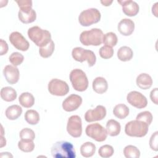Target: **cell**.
I'll use <instances>...</instances> for the list:
<instances>
[{
  "label": "cell",
  "mask_w": 158,
  "mask_h": 158,
  "mask_svg": "<svg viewBox=\"0 0 158 158\" xmlns=\"http://www.w3.org/2000/svg\"><path fill=\"white\" fill-rule=\"evenodd\" d=\"M51 154L54 158H75L76 152L73 145L68 141H59L51 148Z\"/></svg>",
  "instance_id": "obj_1"
},
{
  "label": "cell",
  "mask_w": 158,
  "mask_h": 158,
  "mask_svg": "<svg viewBox=\"0 0 158 158\" xmlns=\"http://www.w3.org/2000/svg\"><path fill=\"white\" fill-rule=\"evenodd\" d=\"M27 33L28 38L40 48L45 46L52 40L51 33L38 26L30 28Z\"/></svg>",
  "instance_id": "obj_2"
},
{
  "label": "cell",
  "mask_w": 158,
  "mask_h": 158,
  "mask_svg": "<svg viewBox=\"0 0 158 158\" xmlns=\"http://www.w3.org/2000/svg\"><path fill=\"white\" fill-rule=\"evenodd\" d=\"M104 34L99 28H94L83 31L80 36V42L85 46H99L102 44Z\"/></svg>",
  "instance_id": "obj_3"
},
{
  "label": "cell",
  "mask_w": 158,
  "mask_h": 158,
  "mask_svg": "<svg viewBox=\"0 0 158 158\" xmlns=\"http://www.w3.org/2000/svg\"><path fill=\"white\" fill-rule=\"evenodd\" d=\"M148 125L141 120H131L128 122L125 127L127 135L132 137H143L148 133Z\"/></svg>",
  "instance_id": "obj_4"
},
{
  "label": "cell",
  "mask_w": 158,
  "mask_h": 158,
  "mask_svg": "<svg viewBox=\"0 0 158 158\" xmlns=\"http://www.w3.org/2000/svg\"><path fill=\"white\" fill-rule=\"evenodd\" d=\"M70 80L73 88L78 91H84L88 86V80L85 73L81 69H75L70 73Z\"/></svg>",
  "instance_id": "obj_5"
},
{
  "label": "cell",
  "mask_w": 158,
  "mask_h": 158,
  "mask_svg": "<svg viewBox=\"0 0 158 158\" xmlns=\"http://www.w3.org/2000/svg\"><path fill=\"white\" fill-rule=\"evenodd\" d=\"M101 13L96 8H89L83 10L79 15L78 22L81 26L88 27L98 23L101 19Z\"/></svg>",
  "instance_id": "obj_6"
},
{
  "label": "cell",
  "mask_w": 158,
  "mask_h": 158,
  "mask_svg": "<svg viewBox=\"0 0 158 158\" xmlns=\"http://www.w3.org/2000/svg\"><path fill=\"white\" fill-rule=\"evenodd\" d=\"M72 56L76 61L83 62L86 60L89 67H92L96 64V57L94 53L91 50L85 49L80 47H76L72 49Z\"/></svg>",
  "instance_id": "obj_7"
},
{
  "label": "cell",
  "mask_w": 158,
  "mask_h": 158,
  "mask_svg": "<svg viewBox=\"0 0 158 158\" xmlns=\"http://www.w3.org/2000/svg\"><path fill=\"white\" fill-rule=\"evenodd\" d=\"M86 135L98 142H102L107 138L106 129L99 123H95L88 125L85 130Z\"/></svg>",
  "instance_id": "obj_8"
},
{
  "label": "cell",
  "mask_w": 158,
  "mask_h": 158,
  "mask_svg": "<svg viewBox=\"0 0 158 158\" xmlns=\"http://www.w3.org/2000/svg\"><path fill=\"white\" fill-rule=\"evenodd\" d=\"M48 91L52 95L63 96L69 93V86L65 81L53 78L48 83Z\"/></svg>",
  "instance_id": "obj_9"
},
{
  "label": "cell",
  "mask_w": 158,
  "mask_h": 158,
  "mask_svg": "<svg viewBox=\"0 0 158 158\" xmlns=\"http://www.w3.org/2000/svg\"><path fill=\"white\" fill-rule=\"evenodd\" d=\"M67 131L73 138H78L82 133L81 119L78 115H72L68 119Z\"/></svg>",
  "instance_id": "obj_10"
},
{
  "label": "cell",
  "mask_w": 158,
  "mask_h": 158,
  "mask_svg": "<svg viewBox=\"0 0 158 158\" xmlns=\"http://www.w3.org/2000/svg\"><path fill=\"white\" fill-rule=\"evenodd\" d=\"M127 100L129 104L138 109L144 108L148 104L146 98L142 93L136 91L130 92L127 94Z\"/></svg>",
  "instance_id": "obj_11"
},
{
  "label": "cell",
  "mask_w": 158,
  "mask_h": 158,
  "mask_svg": "<svg viewBox=\"0 0 158 158\" xmlns=\"http://www.w3.org/2000/svg\"><path fill=\"white\" fill-rule=\"evenodd\" d=\"M11 44L18 50L26 51L28 49L30 44L25 37L18 31H14L10 33L9 37Z\"/></svg>",
  "instance_id": "obj_12"
},
{
  "label": "cell",
  "mask_w": 158,
  "mask_h": 158,
  "mask_svg": "<svg viewBox=\"0 0 158 158\" xmlns=\"http://www.w3.org/2000/svg\"><path fill=\"white\" fill-rule=\"evenodd\" d=\"M106 115V107L98 105L94 109L88 110L85 114V119L87 122H92L102 120Z\"/></svg>",
  "instance_id": "obj_13"
},
{
  "label": "cell",
  "mask_w": 158,
  "mask_h": 158,
  "mask_svg": "<svg viewBox=\"0 0 158 158\" xmlns=\"http://www.w3.org/2000/svg\"><path fill=\"white\" fill-rule=\"evenodd\" d=\"M82 103V98L80 96L72 94L66 98L62 102V107L67 112H72L77 110Z\"/></svg>",
  "instance_id": "obj_14"
},
{
  "label": "cell",
  "mask_w": 158,
  "mask_h": 158,
  "mask_svg": "<svg viewBox=\"0 0 158 158\" xmlns=\"http://www.w3.org/2000/svg\"><path fill=\"white\" fill-rule=\"evenodd\" d=\"M117 2L122 6L123 13L127 16H135L139 12V6L136 2L133 1L123 0L117 1Z\"/></svg>",
  "instance_id": "obj_15"
},
{
  "label": "cell",
  "mask_w": 158,
  "mask_h": 158,
  "mask_svg": "<svg viewBox=\"0 0 158 158\" xmlns=\"http://www.w3.org/2000/svg\"><path fill=\"white\" fill-rule=\"evenodd\" d=\"M3 74L6 81L11 85L15 84L19 81V70L15 66L11 65H6L3 70Z\"/></svg>",
  "instance_id": "obj_16"
},
{
  "label": "cell",
  "mask_w": 158,
  "mask_h": 158,
  "mask_svg": "<svg viewBox=\"0 0 158 158\" xmlns=\"http://www.w3.org/2000/svg\"><path fill=\"white\" fill-rule=\"evenodd\" d=\"M18 17L20 21L22 23H30L36 20V14L32 7L20 8L18 13Z\"/></svg>",
  "instance_id": "obj_17"
},
{
  "label": "cell",
  "mask_w": 158,
  "mask_h": 158,
  "mask_svg": "<svg viewBox=\"0 0 158 158\" xmlns=\"http://www.w3.org/2000/svg\"><path fill=\"white\" fill-rule=\"evenodd\" d=\"M117 28L118 31L122 35L130 36L134 31L135 23L130 19H123L119 22Z\"/></svg>",
  "instance_id": "obj_18"
},
{
  "label": "cell",
  "mask_w": 158,
  "mask_h": 158,
  "mask_svg": "<svg viewBox=\"0 0 158 158\" xmlns=\"http://www.w3.org/2000/svg\"><path fill=\"white\" fill-rule=\"evenodd\" d=\"M136 83L139 88L142 89H148L152 85V79L149 74L142 73L136 77Z\"/></svg>",
  "instance_id": "obj_19"
},
{
  "label": "cell",
  "mask_w": 158,
  "mask_h": 158,
  "mask_svg": "<svg viewBox=\"0 0 158 158\" xmlns=\"http://www.w3.org/2000/svg\"><path fill=\"white\" fill-rule=\"evenodd\" d=\"M92 86L93 90L98 94H102L105 93L108 88L107 81L104 78L101 77H96L93 80Z\"/></svg>",
  "instance_id": "obj_20"
},
{
  "label": "cell",
  "mask_w": 158,
  "mask_h": 158,
  "mask_svg": "<svg viewBox=\"0 0 158 158\" xmlns=\"http://www.w3.org/2000/svg\"><path fill=\"white\" fill-rule=\"evenodd\" d=\"M121 130V126L119 122L114 119L109 120L106 123V131L107 135L110 136H117Z\"/></svg>",
  "instance_id": "obj_21"
},
{
  "label": "cell",
  "mask_w": 158,
  "mask_h": 158,
  "mask_svg": "<svg viewBox=\"0 0 158 158\" xmlns=\"http://www.w3.org/2000/svg\"><path fill=\"white\" fill-rule=\"evenodd\" d=\"M22 113V109L19 105H12L9 106L5 112L6 117L11 120H16L18 118Z\"/></svg>",
  "instance_id": "obj_22"
},
{
  "label": "cell",
  "mask_w": 158,
  "mask_h": 158,
  "mask_svg": "<svg viewBox=\"0 0 158 158\" xmlns=\"http://www.w3.org/2000/svg\"><path fill=\"white\" fill-rule=\"evenodd\" d=\"M17 96V94L16 91L12 87L6 86L1 89V98L5 101H13L16 99Z\"/></svg>",
  "instance_id": "obj_23"
},
{
  "label": "cell",
  "mask_w": 158,
  "mask_h": 158,
  "mask_svg": "<svg viewBox=\"0 0 158 158\" xmlns=\"http://www.w3.org/2000/svg\"><path fill=\"white\" fill-rule=\"evenodd\" d=\"M133 56L132 49L128 46H122L117 51V57L121 61L130 60Z\"/></svg>",
  "instance_id": "obj_24"
},
{
  "label": "cell",
  "mask_w": 158,
  "mask_h": 158,
  "mask_svg": "<svg viewBox=\"0 0 158 158\" xmlns=\"http://www.w3.org/2000/svg\"><path fill=\"white\" fill-rule=\"evenodd\" d=\"M19 101L22 106L26 108H30L33 106L35 103V98L32 94L25 92L20 95Z\"/></svg>",
  "instance_id": "obj_25"
},
{
  "label": "cell",
  "mask_w": 158,
  "mask_h": 158,
  "mask_svg": "<svg viewBox=\"0 0 158 158\" xmlns=\"http://www.w3.org/2000/svg\"><path fill=\"white\" fill-rule=\"evenodd\" d=\"M96 151V146L91 142H86L80 147V153L85 157L93 156Z\"/></svg>",
  "instance_id": "obj_26"
},
{
  "label": "cell",
  "mask_w": 158,
  "mask_h": 158,
  "mask_svg": "<svg viewBox=\"0 0 158 158\" xmlns=\"http://www.w3.org/2000/svg\"><path fill=\"white\" fill-rule=\"evenodd\" d=\"M113 114L116 117L120 119H123L128 115L129 108L124 104H118L114 107Z\"/></svg>",
  "instance_id": "obj_27"
},
{
  "label": "cell",
  "mask_w": 158,
  "mask_h": 158,
  "mask_svg": "<svg viewBox=\"0 0 158 158\" xmlns=\"http://www.w3.org/2000/svg\"><path fill=\"white\" fill-rule=\"evenodd\" d=\"M25 119L27 123L30 125H36L40 121V115L37 111L33 109L28 110L24 115Z\"/></svg>",
  "instance_id": "obj_28"
},
{
  "label": "cell",
  "mask_w": 158,
  "mask_h": 158,
  "mask_svg": "<svg viewBox=\"0 0 158 158\" xmlns=\"http://www.w3.org/2000/svg\"><path fill=\"white\" fill-rule=\"evenodd\" d=\"M55 48L54 43L52 40H51L47 45L44 47L40 48L39 53L40 55L43 58L49 57L53 53Z\"/></svg>",
  "instance_id": "obj_29"
},
{
  "label": "cell",
  "mask_w": 158,
  "mask_h": 158,
  "mask_svg": "<svg viewBox=\"0 0 158 158\" xmlns=\"http://www.w3.org/2000/svg\"><path fill=\"white\" fill-rule=\"evenodd\" d=\"M123 154L127 158H138L140 156V151L136 146L128 145L123 149Z\"/></svg>",
  "instance_id": "obj_30"
},
{
  "label": "cell",
  "mask_w": 158,
  "mask_h": 158,
  "mask_svg": "<svg viewBox=\"0 0 158 158\" xmlns=\"http://www.w3.org/2000/svg\"><path fill=\"white\" fill-rule=\"evenodd\" d=\"M19 148L25 152H30L33 151L35 148V144L33 140L21 139L18 143Z\"/></svg>",
  "instance_id": "obj_31"
},
{
  "label": "cell",
  "mask_w": 158,
  "mask_h": 158,
  "mask_svg": "<svg viewBox=\"0 0 158 158\" xmlns=\"http://www.w3.org/2000/svg\"><path fill=\"white\" fill-rule=\"evenodd\" d=\"M117 41L118 39L115 33L113 32H108L104 35L102 43L106 44V46L112 47L117 44Z\"/></svg>",
  "instance_id": "obj_32"
},
{
  "label": "cell",
  "mask_w": 158,
  "mask_h": 158,
  "mask_svg": "<svg viewBox=\"0 0 158 158\" xmlns=\"http://www.w3.org/2000/svg\"><path fill=\"white\" fill-rule=\"evenodd\" d=\"M114 152V148L112 146L105 144L100 147L98 151L99 155L104 158H108L111 157Z\"/></svg>",
  "instance_id": "obj_33"
},
{
  "label": "cell",
  "mask_w": 158,
  "mask_h": 158,
  "mask_svg": "<svg viewBox=\"0 0 158 158\" xmlns=\"http://www.w3.org/2000/svg\"><path fill=\"white\" fill-rule=\"evenodd\" d=\"M10 62L15 67L20 65L24 59L23 56L18 52H14L9 57Z\"/></svg>",
  "instance_id": "obj_34"
},
{
  "label": "cell",
  "mask_w": 158,
  "mask_h": 158,
  "mask_svg": "<svg viewBox=\"0 0 158 158\" xmlns=\"http://www.w3.org/2000/svg\"><path fill=\"white\" fill-rule=\"evenodd\" d=\"M136 120H141L149 125L152 121V115L149 111H143L139 113L136 116Z\"/></svg>",
  "instance_id": "obj_35"
},
{
  "label": "cell",
  "mask_w": 158,
  "mask_h": 158,
  "mask_svg": "<svg viewBox=\"0 0 158 158\" xmlns=\"http://www.w3.org/2000/svg\"><path fill=\"white\" fill-rule=\"evenodd\" d=\"M20 138L21 139H28V140H33L35 138V132L30 128H25L22 129L19 133Z\"/></svg>",
  "instance_id": "obj_36"
},
{
  "label": "cell",
  "mask_w": 158,
  "mask_h": 158,
  "mask_svg": "<svg viewBox=\"0 0 158 158\" xmlns=\"http://www.w3.org/2000/svg\"><path fill=\"white\" fill-rule=\"evenodd\" d=\"M113 54L114 49L112 48V47L105 45L101 47L99 49V55L102 59H110L113 56Z\"/></svg>",
  "instance_id": "obj_37"
},
{
  "label": "cell",
  "mask_w": 158,
  "mask_h": 158,
  "mask_svg": "<svg viewBox=\"0 0 158 158\" xmlns=\"http://www.w3.org/2000/svg\"><path fill=\"white\" fill-rule=\"evenodd\" d=\"M158 132L155 131L149 139V146L151 149L157 151L158 150Z\"/></svg>",
  "instance_id": "obj_38"
},
{
  "label": "cell",
  "mask_w": 158,
  "mask_h": 158,
  "mask_svg": "<svg viewBox=\"0 0 158 158\" xmlns=\"http://www.w3.org/2000/svg\"><path fill=\"white\" fill-rule=\"evenodd\" d=\"M19 8L32 7V1L30 0H20L16 1Z\"/></svg>",
  "instance_id": "obj_39"
},
{
  "label": "cell",
  "mask_w": 158,
  "mask_h": 158,
  "mask_svg": "<svg viewBox=\"0 0 158 158\" xmlns=\"http://www.w3.org/2000/svg\"><path fill=\"white\" fill-rule=\"evenodd\" d=\"M158 89L157 88H155L153 89L150 93V98L151 101L155 104H158Z\"/></svg>",
  "instance_id": "obj_40"
},
{
  "label": "cell",
  "mask_w": 158,
  "mask_h": 158,
  "mask_svg": "<svg viewBox=\"0 0 158 158\" xmlns=\"http://www.w3.org/2000/svg\"><path fill=\"white\" fill-rule=\"evenodd\" d=\"M0 43H1V51H0V54L1 56L6 54L8 51V45L6 41L3 40L2 39L0 40Z\"/></svg>",
  "instance_id": "obj_41"
},
{
  "label": "cell",
  "mask_w": 158,
  "mask_h": 158,
  "mask_svg": "<svg viewBox=\"0 0 158 158\" xmlns=\"http://www.w3.org/2000/svg\"><path fill=\"white\" fill-rule=\"evenodd\" d=\"M112 2V1H101V3L105 6H110Z\"/></svg>",
  "instance_id": "obj_42"
}]
</instances>
